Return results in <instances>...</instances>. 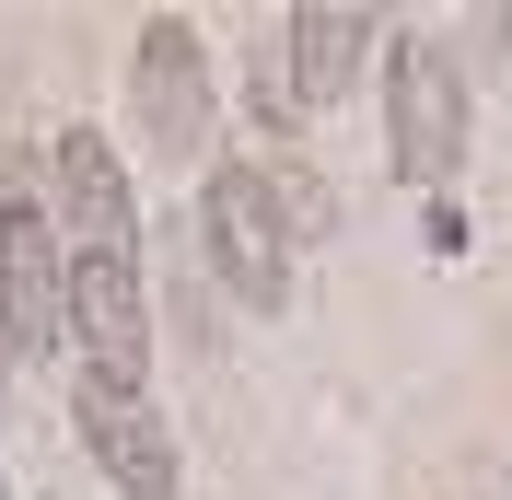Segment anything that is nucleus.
Instances as JSON below:
<instances>
[{
	"label": "nucleus",
	"mask_w": 512,
	"mask_h": 500,
	"mask_svg": "<svg viewBox=\"0 0 512 500\" xmlns=\"http://www.w3.org/2000/svg\"><path fill=\"white\" fill-rule=\"evenodd\" d=\"M198 221H210V268L245 291L256 314L291 303V210H280V175L268 163H222L198 187Z\"/></svg>",
	"instance_id": "obj_1"
},
{
	"label": "nucleus",
	"mask_w": 512,
	"mask_h": 500,
	"mask_svg": "<svg viewBox=\"0 0 512 500\" xmlns=\"http://www.w3.org/2000/svg\"><path fill=\"white\" fill-rule=\"evenodd\" d=\"M384 128H396L384 152H396L408 187H443L466 163V82H454V59L431 35H396V59H384Z\"/></svg>",
	"instance_id": "obj_2"
},
{
	"label": "nucleus",
	"mask_w": 512,
	"mask_h": 500,
	"mask_svg": "<svg viewBox=\"0 0 512 500\" xmlns=\"http://www.w3.org/2000/svg\"><path fill=\"white\" fill-rule=\"evenodd\" d=\"M70 338V256H59V221H47V187L0 198V349Z\"/></svg>",
	"instance_id": "obj_3"
},
{
	"label": "nucleus",
	"mask_w": 512,
	"mask_h": 500,
	"mask_svg": "<svg viewBox=\"0 0 512 500\" xmlns=\"http://www.w3.org/2000/svg\"><path fill=\"white\" fill-rule=\"evenodd\" d=\"M128 105H140V140H152L163 163H187L198 140H210V47H198L187 12H152V24H140Z\"/></svg>",
	"instance_id": "obj_4"
},
{
	"label": "nucleus",
	"mask_w": 512,
	"mask_h": 500,
	"mask_svg": "<svg viewBox=\"0 0 512 500\" xmlns=\"http://www.w3.org/2000/svg\"><path fill=\"white\" fill-rule=\"evenodd\" d=\"M70 349H82L105 384H140V361H152V303H140L128 245L70 256Z\"/></svg>",
	"instance_id": "obj_5"
},
{
	"label": "nucleus",
	"mask_w": 512,
	"mask_h": 500,
	"mask_svg": "<svg viewBox=\"0 0 512 500\" xmlns=\"http://www.w3.org/2000/svg\"><path fill=\"white\" fill-rule=\"evenodd\" d=\"M70 419H82V442H94V466L117 477L128 500H175V431H163V407L140 396V384H105V373H82Z\"/></svg>",
	"instance_id": "obj_6"
},
{
	"label": "nucleus",
	"mask_w": 512,
	"mask_h": 500,
	"mask_svg": "<svg viewBox=\"0 0 512 500\" xmlns=\"http://www.w3.org/2000/svg\"><path fill=\"white\" fill-rule=\"evenodd\" d=\"M280 35H291V82H303V105H338L361 82V59H373V12L361 0H303V12H280Z\"/></svg>",
	"instance_id": "obj_7"
},
{
	"label": "nucleus",
	"mask_w": 512,
	"mask_h": 500,
	"mask_svg": "<svg viewBox=\"0 0 512 500\" xmlns=\"http://www.w3.org/2000/svg\"><path fill=\"white\" fill-rule=\"evenodd\" d=\"M59 221H82L94 245H117L128 221V163H117V140L105 128H59Z\"/></svg>",
	"instance_id": "obj_8"
},
{
	"label": "nucleus",
	"mask_w": 512,
	"mask_h": 500,
	"mask_svg": "<svg viewBox=\"0 0 512 500\" xmlns=\"http://www.w3.org/2000/svg\"><path fill=\"white\" fill-rule=\"evenodd\" d=\"M245 105H256V128L268 140H303V82H291V35H256V59H245Z\"/></svg>",
	"instance_id": "obj_9"
},
{
	"label": "nucleus",
	"mask_w": 512,
	"mask_h": 500,
	"mask_svg": "<svg viewBox=\"0 0 512 500\" xmlns=\"http://www.w3.org/2000/svg\"><path fill=\"white\" fill-rule=\"evenodd\" d=\"M280 210H291V245H326V221H338V198H326V175L280 163Z\"/></svg>",
	"instance_id": "obj_10"
},
{
	"label": "nucleus",
	"mask_w": 512,
	"mask_h": 500,
	"mask_svg": "<svg viewBox=\"0 0 512 500\" xmlns=\"http://www.w3.org/2000/svg\"><path fill=\"white\" fill-rule=\"evenodd\" d=\"M0 500H12V489H0Z\"/></svg>",
	"instance_id": "obj_11"
}]
</instances>
